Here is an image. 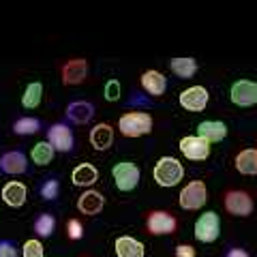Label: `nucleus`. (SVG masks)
<instances>
[{
	"label": "nucleus",
	"instance_id": "nucleus-1",
	"mask_svg": "<svg viewBox=\"0 0 257 257\" xmlns=\"http://www.w3.org/2000/svg\"><path fill=\"white\" fill-rule=\"evenodd\" d=\"M152 178L159 187L163 189H172L176 184H180V180L184 178V167L178 159L174 157H161L155 163V170H152Z\"/></svg>",
	"mask_w": 257,
	"mask_h": 257
},
{
	"label": "nucleus",
	"instance_id": "nucleus-2",
	"mask_svg": "<svg viewBox=\"0 0 257 257\" xmlns=\"http://www.w3.org/2000/svg\"><path fill=\"white\" fill-rule=\"evenodd\" d=\"M118 131L124 138H144L152 131V116L146 111H126L118 120Z\"/></svg>",
	"mask_w": 257,
	"mask_h": 257
},
{
	"label": "nucleus",
	"instance_id": "nucleus-3",
	"mask_svg": "<svg viewBox=\"0 0 257 257\" xmlns=\"http://www.w3.org/2000/svg\"><path fill=\"white\" fill-rule=\"evenodd\" d=\"M111 178H114V184L118 191L122 193H131L140 187V180H142V172L140 167L131 163V161H120L111 167Z\"/></svg>",
	"mask_w": 257,
	"mask_h": 257
},
{
	"label": "nucleus",
	"instance_id": "nucleus-4",
	"mask_svg": "<svg viewBox=\"0 0 257 257\" xmlns=\"http://www.w3.org/2000/svg\"><path fill=\"white\" fill-rule=\"evenodd\" d=\"M223 206H225V210H227V214L240 216V219L251 216L253 210H255L253 197L248 195L246 191H242V189H229L223 195Z\"/></svg>",
	"mask_w": 257,
	"mask_h": 257
},
{
	"label": "nucleus",
	"instance_id": "nucleus-5",
	"mask_svg": "<svg viewBox=\"0 0 257 257\" xmlns=\"http://www.w3.org/2000/svg\"><path fill=\"white\" fill-rule=\"evenodd\" d=\"M193 236L204 244H210V242H214V240H219V236H221L219 214H216L214 210H208L204 214H199L195 225H193Z\"/></svg>",
	"mask_w": 257,
	"mask_h": 257
},
{
	"label": "nucleus",
	"instance_id": "nucleus-6",
	"mask_svg": "<svg viewBox=\"0 0 257 257\" xmlns=\"http://www.w3.org/2000/svg\"><path fill=\"white\" fill-rule=\"evenodd\" d=\"M208 202V187L204 180H191L187 187H182L178 195V204L182 210H199Z\"/></svg>",
	"mask_w": 257,
	"mask_h": 257
},
{
	"label": "nucleus",
	"instance_id": "nucleus-7",
	"mask_svg": "<svg viewBox=\"0 0 257 257\" xmlns=\"http://www.w3.org/2000/svg\"><path fill=\"white\" fill-rule=\"evenodd\" d=\"M47 144L56 150V152H71L75 148V135L73 128L69 126V122H54L47 128Z\"/></svg>",
	"mask_w": 257,
	"mask_h": 257
},
{
	"label": "nucleus",
	"instance_id": "nucleus-8",
	"mask_svg": "<svg viewBox=\"0 0 257 257\" xmlns=\"http://www.w3.org/2000/svg\"><path fill=\"white\" fill-rule=\"evenodd\" d=\"M146 229L152 236H170L178 229V221L167 210H152L146 216Z\"/></svg>",
	"mask_w": 257,
	"mask_h": 257
},
{
	"label": "nucleus",
	"instance_id": "nucleus-9",
	"mask_svg": "<svg viewBox=\"0 0 257 257\" xmlns=\"http://www.w3.org/2000/svg\"><path fill=\"white\" fill-rule=\"evenodd\" d=\"M229 99L238 107H253L257 105V82L251 79H238L229 88Z\"/></svg>",
	"mask_w": 257,
	"mask_h": 257
},
{
	"label": "nucleus",
	"instance_id": "nucleus-10",
	"mask_svg": "<svg viewBox=\"0 0 257 257\" xmlns=\"http://www.w3.org/2000/svg\"><path fill=\"white\" fill-rule=\"evenodd\" d=\"M28 172V157L24 150H7L0 155V174L20 176Z\"/></svg>",
	"mask_w": 257,
	"mask_h": 257
},
{
	"label": "nucleus",
	"instance_id": "nucleus-11",
	"mask_svg": "<svg viewBox=\"0 0 257 257\" xmlns=\"http://www.w3.org/2000/svg\"><path fill=\"white\" fill-rule=\"evenodd\" d=\"M178 148L189 161H206L212 152L210 144H208L206 140H202L199 135H187V138H182Z\"/></svg>",
	"mask_w": 257,
	"mask_h": 257
},
{
	"label": "nucleus",
	"instance_id": "nucleus-12",
	"mask_svg": "<svg viewBox=\"0 0 257 257\" xmlns=\"http://www.w3.org/2000/svg\"><path fill=\"white\" fill-rule=\"evenodd\" d=\"M208 101H210V94L204 86H191L187 90H182L178 96L180 107L189 109V111H204Z\"/></svg>",
	"mask_w": 257,
	"mask_h": 257
},
{
	"label": "nucleus",
	"instance_id": "nucleus-13",
	"mask_svg": "<svg viewBox=\"0 0 257 257\" xmlns=\"http://www.w3.org/2000/svg\"><path fill=\"white\" fill-rule=\"evenodd\" d=\"M88 73H90V64L84 58H73L62 64V84L64 86H77L86 82Z\"/></svg>",
	"mask_w": 257,
	"mask_h": 257
},
{
	"label": "nucleus",
	"instance_id": "nucleus-14",
	"mask_svg": "<svg viewBox=\"0 0 257 257\" xmlns=\"http://www.w3.org/2000/svg\"><path fill=\"white\" fill-rule=\"evenodd\" d=\"M96 109L90 101H84V99H77V101H71L67 109H64V116L71 124H88L90 120L94 118Z\"/></svg>",
	"mask_w": 257,
	"mask_h": 257
},
{
	"label": "nucleus",
	"instance_id": "nucleus-15",
	"mask_svg": "<svg viewBox=\"0 0 257 257\" xmlns=\"http://www.w3.org/2000/svg\"><path fill=\"white\" fill-rule=\"evenodd\" d=\"M77 210L86 214V216H94L103 210V206H105V197H103V193L94 191V189H86L82 195L77 197Z\"/></svg>",
	"mask_w": 257,
	"mask_h": 257
},
{
	"label": "nucleus",
	"instance_id": "nucleus-16",
	"mask_svg": "<svg viewBox=\"0 0 257 257\" xmlns=\"http://www.w3.org/2000/svg\"><path fill=\"white\" fill-rule=\"evenodd\" d=\"M0 197H3V202L9 208H22L24 204H26L28 189H26V184H24V182L11 180V182H7L3 187V191H0Z\"/></svg>",
	"mask_w": 257,
	"mask_h": 257
},
{
	"label": "nucleus",
	"instance_id": "nucleus-17",
	"mask_svg": "<svg viewBox=\"0 0 257 257\" xmlns=\"http://www.w3.org/2000/svg\"><path fill=\"white\" fill-rule=\"evenodd\" d=\"M197 135L208 144L223 142L227 138V124L221 122V120H204V122L197 124Z\"/></svg>",
	"mask_w": 257,
	"mask_h": 257
},
{
	"label": "nucleus",
	"instance_id": "nucleus-18",
	"mask_svg": "<svg viewBox=\"0 0 257 257\" xmlns=\"http://www.w3.org/2000/svg\"><path fill=\"white\" fill-rule=\"evenodd\" d=\"M140 82H142V88L150 96H161V94H165V90H167V77L161 73V71H155V69L144 71Z\"/></svg>",
	"mask_w": 257,
	"mask_h": 257
},
{
	"label": "nucleus",
	"instance_id": "nucleus-19",
	"mask_svg": "<svg viewBox=\"0 0 257 257\" xmlns=\"http://www.w3.org/2000/svg\"><path fill=\"white\" fill-rule=\"evenodd\" d=\"M99 180V170L92 165V163H79L73 172H71V182L75 184V187H82V189H88L96 184Z\"/></svg>",
	"mask_w": 257,
	"mask_h": 257
},
{
	"label": "nucleus",
	"instance_id": "nucleus-20",
	"mask_svg": "<svg viewBox=\"0 0 257 257\" xmlns=\"http://www.w3.org/2000/svg\"><path fill=\"white\" fill-rule=\"evenodd\" d=\"M116 255L118 257H146V248L140 242L138 238L133 236H120L114 242Z\"/></svg>",
	"mask_w": 257,
	"mask_h": 257
},
{
	"label": "nucleus",
	"instance_id": "nucleus-21",
	"mask_svg": "<svg viewBox=\"0 0 257 257\" xmlns=\"http://www.w3.org/2000/svg\"><path fill=\"white\" fill-rule=\"evenodd\" d=\"M90 144L94 150H107L111 144H114V128H111V124L107 122H99L96 126H92L90 131Z\"/></svg>",
	"mask_w": 257,
	"mask_h": 257
},
{
	"label": "nucleus",
	"instance_id": "nucleus-22",
	"mask_svg": "<svg viewBox=\"0 0 257 257\" xmlns=\"http://www.w3.org/2000/svg\"><path fill=\"white\" fill-rule=\"evenodd\" d=\"M236 172L244 176H257V148H244L240 150L234 159Z\"/></svg>",
	"mask_w": 257,
	"mask_h": 257
},
{
	"label": "nucleus",
	"instance_id": "nucleus-23",
	"mask_svg": "<svg viewBox=\"0 0 257 257\" xmlns=\"http://www.w3.org/2000/svg\"><path fill=\"white\" fill-rule=\"evenodd\" d=\"M170 69L172 73L178 79H191L197 73V60L195 58H172L170 60Z\"/></svg>",
	"mask_w": 257,
	"mask_h": 257
},
{
	"label": "nucleus",
	"instance_id": "nucleus-24",
	"mask_svg": "<svg viewBox=\"0 0 257 257\" xmlns=\"http://www.w3.org/2000/svg\"><path fill=\"white\" fill-rule=\"evenodd\" d=\"M41 126H43V122L39 118H35V116H22V118H18L13 122V133L20 135V138H28V135H35V133L41 131Z\"/></svg>",
	"mask_w": 257,
	"mask_h": 257
},
{
	"label": "nucleus",
	"instance_id": "nucleus-25",
	"mask_svg": "<svg viewBox=\"0 0 257 257\" xmlns=\"http://www.w3.org/2000/svg\"><path fill=\"white\" fill-rule=\"evenodd\" d=\"M54 157H56V150L50 146V144H47V140H45V142L35 144V146H32V150H30V159H32V163L39 165V167L50 165L52 161H54Z\"/></svg>",
	"mask_w": 257,
	"mask_h": 257
},
{
	"label": "nucleus",
	"instance_id": "nucleus-26",
	"mask_svg": "<svg viewBox=\"0 0 257 257\" xmlns=\"http://www.w3.org/2000/svg\"><path fill=\"white\" fill-rule=\"evenodd\" d=\"M41 99H43V84L41 82H30L26 86V90L22 94V105L26 109H37L41 105Z\"/></svg>",
	"mask_w": 257,
	"mask_h": 257
},
{
	"label": "nucleus",
	"instance_id": "nucleus-27",
	"mask_svg": "<svg viewBox=\"0 0 257 257\" xmlns=\"http://www.w3.org/2000/svg\"><path fill=\"white\" fill-rule=\"evenodd\" d=\"M32 229L39 238H52L56 231V216L50 212H41L32 223Z\"/></svg>",
	"mask_w": 257,
	"mask_h": 257
},
{
	"label": "nucleus",
	"instance_id": "nucleus-28",
	"mask_svg": "<svg viewBox=\"0 0 257 257\" xmlns=\"http://www.w3.org/2000/svg\"><path fill=\"white\" fill-rule=\"evenodd\" d=\"M39 195H41L45 202H56L60 195V180L56 178V176H47L41 182V187H39Z\"/></svg>",
	"mask_w": 257,
	"mask_h": 257
},
{
	"label": "nucleus",
	"instance_id": "nucleus-29",
	"mask_svg": "<svg viewBox=\"0 0 257 257\" xmlns=\"http://www.w3.org/2000/svg\"><path fill=\"white\" fill-rule=\"evenodd\" d=\"M22 257H45L41 240H37V238L26 240V242H24V248H22Z\"/></svg>",
	"mask_w": 257,
	"mask_h": 257
},
{
	"label": "nucleus",
	"instance_id": "nucleus-30",
	"mask_svg": "<svg viewBox=\"0 0 257 257\" xmlns=\"http://www.w3.org/2000/svg\"><path fill=\"white\" fill-rule=\"evenodd\" d=\"M67 236H69V240H82L84 238V225H82V221L79 219H69V223H67Z\"/></svg>",
	"mask_w": 257,
	"mask_h": 257
},
{
	"label": "nucleus",
	"instance_id": "nucleus-31",
	"mask_svg": "<svg viewBox=\"0 0 257 257\" xmlns=\"http://www.w3.org/2000/svg\"><path fill=\"white\" fill-rule=\"evenodd\" d=\"M0 257H18V244L11 238H0Z\"/></svg>",
	"mask_w": 257,
	"mask_h": 257
},
{
	"label": "nucleus",
	"instance_id": "nucleus-32",
	"mask_svg": "<svg viewBox=\"0 0 257 257\" xmlns=\"http://www.w3.org/2000/svg\"><path fill=\"white\" fill-rule=\"evenodd\" d=\"M105 99L107 101H118L120 99V82L118 79H109L105 84Z\"/></svg>",
	"mask_w": 257,
	"mask_h": 257
},
{
	"label": "nucleus",
	"instance_id": "nucleus-33",
	"mask_svg": "<svg viewBox=\"0 0 257 257\" xmlns=\"http://www.w3.org/2000/svg\"><path fill=\"white\" fill-rule=\"evenodd\" d=\"M176 257H197V253L191 244H178L176 246Z\"/></svg>",
	"mask_w": 257,
	"mask_h": 257
},
{
	"label": "nucleus",
	"instance_id": "nucleus-34",
	"mask_svg": "<svg viewBox=\"0 0 257 257\" xmlns=\"http://www.w3.org/2000/svg\"><path fill=\"white\" fill-rule=\"evenodd\" d=\"M225 257H251V253H248L246 248H240V246H229Z\"/></svg>",
	"mask_w": 257,
	"mask_h": 257
}]
</instances>
